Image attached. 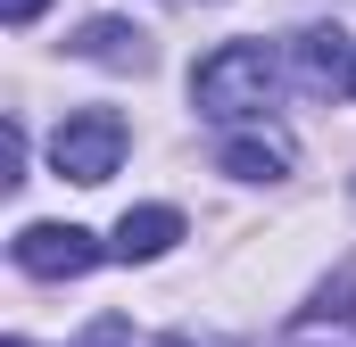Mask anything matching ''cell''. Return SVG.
<instances>
[{
	"label": "cell",
	"mask_w": 356,
	"mask_h": 347,
	"mask_svg": "<svg viewBox=\"0 0 356 347\" xmlns=\"http://www.w3.org/2000/svg\"><path fill=\"white\" fill-rule=\"evenodd\" d=\"M50 166L67 174V182H83V190H99L108 174L124 166V116H116V108H83V116H67V124L50 133Z\"/></svg>",
	"instance_id": "2"
},
{
	"label": "cell",
	"mask_w": 356,
	"mask_h": 347,
	"mask_svg": "<svg viewBox=\"0 0 356 347\" xmlns=\"http://www.w3.org/2000/svg\"><path fill=\"white\" fill-rule=\"evenodd\" d=\"M282 347H356V273L323 281V298L282 331Z\"/></svg>",
	"instance_id": "4"
},
{
	"label": "cell",
	"mask_w": 356,
	"mask_h": 347,
	"mask_svg": "<svg viewBox=\"0 0 356 347\" xmlns=\"http://www.w3.org/2000/svg\"><path fill=\"white\" fill-rule=\"evenodd\" d=\"M348 99H356V83H348Z\"/></svg>",
	"instance_id": "11"
},
{
	"label": "cell",
	"mask_w": 356,
	"mask_h": 347,
	"mask_svg": "<svg viewBox=\"0 0 356 347\" xmlns=\"http://www.w3.org/2000/svg\"><path fill=\"white\" fill-rule=\"evenodd\" d=\"M8 347H25V339H8Z\"/></svg>",
	"instance_id": "10"
},
{
	"label": "cell",
	"mask_w": 356,
	"mask_h": 347,
	"mask_svg": "<svg viewBox=\"0 0 356 347\" xmlns=\"http://www.w3.org/2000/svg\"><path fill=\"white\" fill-rule=\"evenodd\" d=\"M42 8H50V0H0V17H8V25H33Z\"/></svg>",
	"instance_id": "9"
},
{
	"label": "cell",
	"mask_w": 356,
	"mask_h": 347,
	"mask_svg": "<svg viewBox=\"0 0 356 347\" xmlns=\"http://www.w3.org/2000/svg\"><path fill=\"white\" fill-rule=\"evenodd\" d=\"M273 91H282V58H273L266 42H224V50H207V58L191 67V108L216 116V124L266 116Z\"/></svg>",
	"instance_id": "1"
},
{
	"label": "cell",
	"mask_w": 356,
	"mask_h": 347,
	"mask_svg": "<svg viewBox=\"0 0 356 347\" xmlns=\"http://www.w3.org/2000/svg\"><path fill=\"white\" fill-rule=\"evenodd\" d=\"M298 83L307 91H348L356 83V33H340V25L298 33Z\"/></svg>",
	"instance_id": "8"
},
{
	"label": "cell",
	"mask_w": 356,
	"mask_h": 347,
	"mask_svg": "<svg viewBox=\"0 0 356 347\" xmlns=\"http://www.w3.org/2000/svg\"><path fill=\"white\" fill-rule=\"evenodd\" d=\"M290 158H298V149H290V133H282V124H249V133H232V141H224V158H216V166L232 174V182H282Z\"/></svg>",
	"instance_id": "5"
},
{
	"label": "cell",
	"mask_w": 356,
	"mask_h": 347,
	"mask_svg": "<svg viewBox=\"0 0 356 347\" xmlns=\"http://www.w3.org/2000/svg\"><path fill=\"white\" fill-rule=\"evenodd\" d=\"M67 50L91 58V67H116V75H141V67H149V33L124 25V17H91V25H75Z\"/></svg>",
	"instance_id": "6"
},
{
	"label": "cell",
	"mask_w": 356,
	"mask_h": 347,
	"mask_svg": "<svg viewBox=\"0 0 356 347\" xmlns=\"http://www.w3.org/2000/svg\"><path fill=\"white\" fill-rule=\"evenodd\" d=\"M175 240H182V207H124V215H116L108 257H124V264H158Z\"/></svg>",
	"instance_id": "7"
},
{
	"label": "cell",
	"mask_w": 356,
	"mask_h": 347,
	"mask_svg": "<svg viewBox=\"0 0 356 347\" xmlns=\"http://www.w3.org/2000/svg\"><path fill=\"white\" fill-rule=\"evenodd\" d=\"M8 257L25 264L33 281H75V273H91V264L108 257V248L91 240L83 223H25V232L8 240Z\"/></svg>",
	"instance_id": "3"
}]
</instances>
